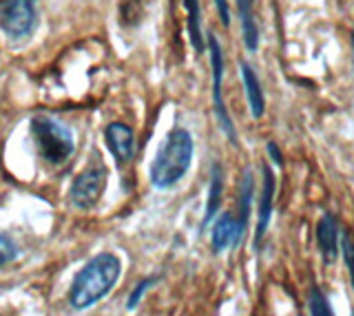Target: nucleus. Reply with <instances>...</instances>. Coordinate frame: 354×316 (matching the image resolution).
I'll return each mask as SVG.
<instances>
[{"mask_svg":"<svg viewBox=\"0 0 354 316\" xmlns=\"http://www.w3.org/2000/svg\"><path fill=\"white\" fill-rule=\"evenodd\" d=\"M122 275V261L113 253H100L73 277L69 303L73 310H88L113 290Z\"/></svg>","mask_w":354,"mask_h":316,"instance_id":"1","label":"nucleus"},{"mask_svg":"<svg viewBox=\"0 0 354 316\" xmlns=\"http://www.w3.org/2000/svg\"><path fill=\"white\" fill-rule=\"evenodd\" d=\"M195 152V141L193 135L186 128L175 126L169 135H166L164 144L160 146L158 155H155L151 164V184L155 188H173L177 181H182V177L191 168Z\"/></svg>","mask_w":354,"mask_h":316,"instance_id":"2","label":"nucleus"},{"mask_svg":"<svg viewBox=\"0 0 354 316\" xmlns=\"http://www.w3.org/2000/svg\"><path fill=\"white\" fill-rule=\"evenodd\" d=\"M31 135L36 141L38 155L49 164H62L75 150L73 133L49 115H36L31 119Z\"/></svg>","mask_w":354,"mask_h":316,"instance_id":"3","label":"nucleus"},{"mask_svg":"<svg viewBox=\"0 0 354 316\" xmlns=\"http://www.w3.org/2000/svg\"><path fill=\"white\" fill-rule=\"evenodd\" d=\"M208 53H210V69H213V108H215L219 128L224 130V135L232 144H239L235 122H232L226 100H224V51H221L217 36L213 34L208 36Z\"/></svg>","mask_w":354,"mask_h":316,"instance_id":"4","label":"nucleus"},{"mask_svg":"<svg viewBox=\"0 0 354 316\" xmlns=\"http://www.w3.org/2000/svg\"><path fill=\"white\" fill-rule=\"evenodd\" d=\"M38 25L36 0H3L0 3V29L11 40H25Z\"/></svg>","mask_w":354,"mask_h":316,"instance_id":"5","label":"nucleus"},{"mask_svg":"<svg viewBox=\"0 0 354 316\" xmlns=\"http://www.w3.org/2000/svg\"><path fill=\"white\" fill-rule=\"evenodd\" d=\"M106 188V168L104 166H88L77 175L71 184V204L80 210H88L100 201Z\"/></svg>","mask_w":354,"mask_h":316,"instance_id":"6","label":"nucleus"},{"mask_svg":"<svg viewBox=\"0 0 354 316\" xmlns=\"http://www.w3.org/2000/svg\"><path fill=\"white\" fill-rule=\"evenodd\" d=\"M274 192H277V179L270 166H261V188H259V208H257V228H254L252 246L254 250L261 248V241L268 230L272 210H274Z\"/></svg>","mask_w":354,"mask_h":316,"instance_id":"7","label":"nucleus"},{"mask_svg":"<svg viewBox=\"0 0 354 316\" xmlns=\"http://www.w3.org/2000/svg\"><path fill=\"white\" fill-rule=\"evenodd\" d=\"M104 141L120 166H127L136 155V133L129 124L113 122L104 128Z\"/></svg>","mask_w":354,"mask_h":316,"instance_id":"8","label":"nucleus"},{"mask_svg":"<svg viewBox=\"0 0 354 316\" xmlns=\"http://www.w3.org/2000/svg\"><path fill=\"white\" fill-rule=\"evenodd\" d=\"M243 233L246 230L239 226L235 215L221 213L213 224V230H210V244H213V250L215 253H224L228 248H237Z\"/></svg>","mask_w":354,"mask_h":316,"instance_id":"9","label":"nucleus"},{"mask_svg":"<svg viewBox=\"0 0 354 316\" xmlns=\"http://www.w3.org/2000/svg\"><path fill=\"white\" fill-rule=\"evenodd\" d=\"M317 246H319V253L324 257V261H335L339 250H341V228L337 217L332 213H324L321 219L317 224Z\"/></svg>","mask_w":354,"mask_h":316,"instance_id":"10","label":"nucleus"},{"mask_svg":"<svg viewBox=\"0 0 354 316\" xmlns=\"http://www.w3.org/2000/svg\"><path fill=\"white\" fill-rule=\"evenodd\" d=\"M239 71H241L243 89H246L250 115H252V119H261L263 113H266V95H263V89H261L259 75L254 73V69L250 67L248 62H239Z\"/></svg>","mask_w":354,"mask_h":316,"instance_id":"11","label":"nucleus"},{"mask_svg":"<svg viewBox=\"0 0 354 316\" xmlns=\"http://www.w3.org/2000/svg\"><path fill=\"white\" fill-rule=\"evenodd\" d=\"M235 5L239 14L243 45H246L250 53H254L259 49V25H257V16H254V0H235Z\"/></svg>","mask_w":354,"mask_h":316,"instance_id":"12","label":"nucleus"},{"mask_svg":"<svg viewBox=\"0 0 354 316\" xmlns=\"http://www.w3.org/2000/svg\"><path fill=\"white\" fill-rule=\"evenodd\" d=\"M221 199H224V168H221L219 161H215L213 168H210V188H208V201L202 219V230H206V226H210V221L217 217L221 208Z\"/></svg>","mask_w":354,"mask_h":316,"instance_id":"13","label":"nucleus"},{"mask_svg":"<svg viewBox=\"0 0 354 316\" xmlns=\"http://www.w3.org/2000/svg\"><path fill=\"white\" fill-rule=\"evenodd\" d=\"M184 9H186V29H188V38H191V45L195 53H204L206 38L202 34V9H199V0H184Z\"/></svg>","mask_w":354,"mask_h":316,"instance_id":"14","label":"nucleus"},{"mask_svg":"<svg viewBox=\"0 0 354 316\" xmlns=\"http://www.w3.org/2000/svg\"><path fill=\"white\" fill-rule=\"evenodd\" d=\"M308 312L310 316H335V310L319 286H313L308 292Z\"/></svg>","mask_w":354,"mask_h":316,"instance_id":"15","label":"nucleus"},{"mask_svg":"<svg viewBox=\"0 0 354 316\" xmlns=\"http://www.w3.org/2000/svg\"><path fill=\"white\" fill-rule=\"evenodd\" d=\"M341 253H343V261H346L348 275H350L352 288H354V235L350 230L341 233Z\"/></svg>","mask_w":354,"mask_h":316,"instance_id":"16","label":"nucleus"},{"mask_svg":"<svg viewBox=\"0 0 354 316\" xmlns=\"http://www.w3.org/2000/svg\"><path fill=\"white\" fill-rule=\"evenodd\" d=\"M158 279L160 277H149V279H142L140 283H138V288L131 292V297H129V301H127V310H136L138 305H140V301H142V297L147 294L155 283H158Z\"/></svg>","mask_w":354,"mask_h":316,"instance_id":"17","label":"nucleus"},{"mask_svg":"<svg viewBox=\"0 0 354 316\" xmlns=\"http://www.w3.org/2000/svg\"><path fill=\"white\" fill-rule=\"evenodd\" d=\"M16 257H18V246L11 241L7 235L0 233V268L11 264Z\"/></svg>","mask_w":354,"mask_h":316,"instance_id":"18","label":"nucleus"},{"mask_svg":"<svg viewBox=\"0 0 354 316\" xmlns=\"http://www.w3.org/2000/svg\"><path fill=\"white\" fill-rule=\"evenodd\" d=\"M215 7H217V14H219V20L224 27H230V5L228 0H213Z\"/></svg>","mask_w":354,"mask_h":316,"instance_id":"19","label":"nucleus"},{"mask_svg":"<svg viewBox=\"0 0 354 316\" xmlns=\"http://www.w3.org/2000/svg\"><path fill=\"white\" fill-rule=\"evenodd\" d=\"M266 150H268V157H270L272 164H277L281 168L283 166V152L279 146H277V141H268V144H266Z\"/></svg>","mask_w":354,"mask_h":316,"instance_id":"20","label":"nucleus"},{"mask_svg":"<svg viewBox=\"0 0 354 316\" xmlns=\"http://www.w3.org/2000/svg\"><path fill=\"white\" fill-rule=\"evenodd\" d=\"M352 51H354V31H352ZM352 58H354V53H352Z\"/></svg>","mask_w":354,"mask_h":316,"instance_id":"21","label":"nucleus"}]
</instances>
